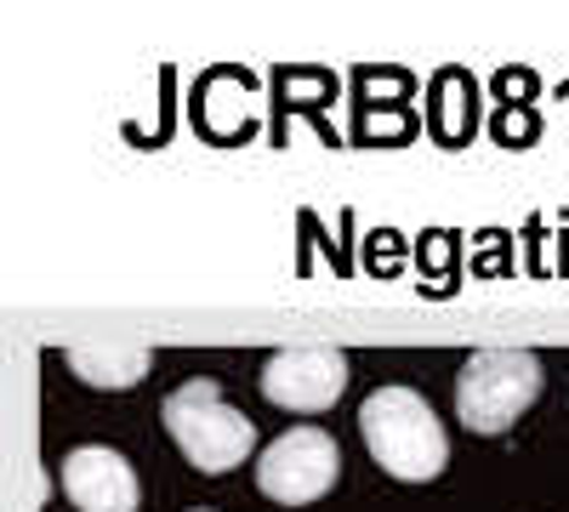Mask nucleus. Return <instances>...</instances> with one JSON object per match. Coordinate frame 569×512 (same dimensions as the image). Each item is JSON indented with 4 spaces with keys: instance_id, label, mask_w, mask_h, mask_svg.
Returning <instances> with one entry per match:
<instances>
[{
    "instance_id": "nucleus-1",
    "label": "nucleus",
    "mask_w": 569,
    "mask_h": 512,
    "mask_svg": "<svg viewBox=\"0 0 569 512\" xmlns=\"http://www.w3.org/2000/svg\"><path fill=\"white\" fill-rule=\"evenodd\" d=\"M359 433H365V450L376 468L388 479H405V484L439 479L450 461V439L439 428L433 404L416 388H376L359 404Z\"/></svg>"
},
{
    "instance_id": "nucleus-2",
    "label": "nucleus",
    "mask_w": 569,
    "mask_h": 512,
    "mask_svg": "<svg viewBox=\"0 0 569 512\" xmlns=\"http://www.w3.org/2000/svg\"><path fill=\"white\" fill-rule=\"evenodd\" d=\"M166 433H171L177 450L188 455V468L211 473V479H222V473L240 468V461H251V444H257L251 415L233 410L211 377L182 382V388L166 399Z\"/></svg>"
},
{
    "instance_id": "nucleus-5",
    "label": "nucleus",
    "mask_w": 569,
    "mask_h": 512,
    "mask_svg": "<svg viewBox=\"0 0 569 512\" xmlns=\"http://www.w3.org/2000/svg\"><path fill=\"white\" fill-rule=\"evenodd\" d=\"M348 353L330 348V342H297V348H279L262 364V393L279 410H297V415H319L342 399L348 388Z\"/></svg>"
},
{
    "instance_id": "nucleus-3",
    "label": "nucleus",
    "mask_w": 569,
    "mask_h": 512,
    "mask_svg": "<svg viewBox=\"0 0 569 512\" xmlns=\"http://www.w3.org/2000/svg\"><path fill=\"white\" fill-rule=\"evenodd\" d=\"M541 359L525 348H479L456 377V415L467 433H507L541 399Z\"/></svg>"
},
{
    "instance_id": "nucleus-7",
    "label": "nucleus",
    "mask_w": 569,
    "mask_h": 512,
    "mask_svg": "<svg viewBox=\"0 0 569 512\" xmlns=\"http://www.w3.org/2000/svg\"><path fill=\"white\" fill-rule=\"evenodd\" d=\"M69 370L91 388H137L149 377V348H137V342H74Z\"/></svg>"
},
{
    "instance_id": "nucleus-6",
    "label": "nucleus",
    "mask_w": 569,
    "mask_h": 512,
    "mask_svg": "<svg viewBox=\"0 0 569 512\" xmlns=\"http://www.w3.org/2000/svg\"><path fill=\"white\" fill-rule=\"evenodd\" d=\"M58 484H63L69 506H80V512H137V501H142V484L131 473V461L109 444L69 450L63 468H58Z\"/></svg>"
},
{
    "instance_id": "nucleus-4",
    "label": "nucleus",
    "mask_w": 569,
    "mask_h": 512,
    "mask_svg": "<svg viewBox=\"0 0 569 512\" xmlns=\"http://www.w3.org/2000/svg\"><path fill=\"white\" fill-rule=\"evenodd\" d=\"M337 473H342V450L325 428H291L257 455V490L279 506H308L330 495Z\"/></svg>"
}]
</instances>
